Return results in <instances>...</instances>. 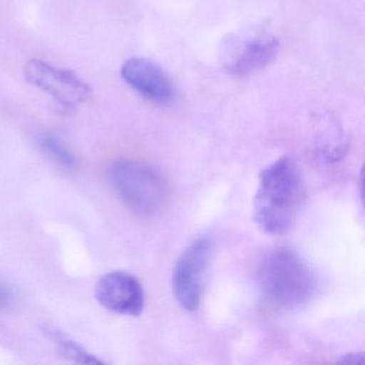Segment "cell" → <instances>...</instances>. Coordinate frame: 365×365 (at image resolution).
Here are the masks:
<instances>
[{
  "instance_id": "obj_8",
  "label": "cell",
  "mask_w": 365,
  "mask_h": 365,
  "mask_svg": "<svg viewBox=\"0 0 365 365\" xmlns=\"http://www.w3.org/2000/svg\"><path fill=\"white\" fill-rule=\"evenodd\" d=\"M279 42L273 36L260 35L245 42L228 71L236 76H247L268 66L277 56Z\"/></svg>"
},
{
  "instance_id": "obj_5",
  "label": "cell",
  "mask_w": 365,
  "mask_h": 365,
  "mask_svg": "<svg viewBox=\"0 0 365 365\" xmlns=\"http://www.w3.org/2000/svg\"><path fill=\"white\" fill-rule=\"evenodd\" d=\"M24 76L29 84L66 106H80L91 97V86L74 72L54 67L40 59L27 61Z\"/></svg>"
},
{
  "instance_id": "obj_10",
  "label": "cell",
  "mask_w": 365,
  "mask_h": 365,
  "mask_svg": "<svg viewBox=\"0 0 365 365\" xmlns=\"http://www.w3.org/2000/svg\"><path fill=\"white\" fill-rule=\"evenodd\" d=\"M42 150L61 168L72 170L76 168V159L69 147L54 135H43L40 138Z\"/></svg>"
},
{
  "instance_id": "obj_2",
  "label": "cell",
  "mask_w": 365,
  "mask_h": 365,
  "mask_svg": "<svg viewBox=\"0 0 365 365\" xmlns=\"http://www.w3.org/2000/svg\"><path fill=\"white\" fill-rule=\"evenodd\" d=\"M258 289L264 303L286 311L307 303L315 294L317 279L312 267L294 250H271L258 264Z\"/></svg>"
},
{
  "instance_id": "obj_4",
  "label": "cell",
  "mask_w": 365,
  "mask_h": 365,
  "mask_svg": "<svg viewBox=\"0 0 365 365\" xmlns=\"http://www.w3.org/2000/svg\"><path fill=\"white\" fill-rule=\"evenodd\" d=\"M211 247L210 239L202 237L181 254L175 264L173 290L179 304L187 311L194 312L200 307Z\"/></svg>"
},
{
  "instance_id": "obj_7",
  "label": "cell",
  "mask_w": 365,
  "mask_h": 365,
  "mask_svg": "<svg viewBox=\"0 0 365 365\" xmlns=\"http://www.w3.org/2000/svg\"><path fill=\"white\" fill-rule=\"evenodd\" d=\"M121 78L143 98L157 106L174 101L175 87L170 76L157 63L145 58H131L123 63Z\"/></svg>"
},
{
  "instance_id": "obj_1",
  "label": "cell",
  "mask_w": 365,
  "mask_h": 365,
  "mask_svg": "<svg viewBox=\"0 0 365 365\" xmlns=\"http://www.w3.org/2000/svg\"><path fill=\"white\" fill-rule=\"evenodd\" d=\"M304 198L300 168L292 158H279L260 173L254 200V220L262 232L281 236L296 223Z\"/></svg>"
},
{
  "instance_id": "obj_6",
  "label": "cell",
  "mask_w": 365,
  "mask_h": 365,
  "mask_svg": "<svg viewBox=\"0 0 365 365\" xmlns=\"http://www.w3.org/2000/svg\"><path fill=\"white\" fill-rule=\"evenodd\" d=\"M98 302L113 313L140 316L144 311L145 292L135 275L114 271L103 275L95 288Z\"/></svg>"
},
{
  "instance_id": "obj_3",
  "label": "cell",
  "mask_w": 365,
  "mask_h": 365,
  "mask_svg": "<svg viewBox=\"0 0 365 365\" xmlns=\"http://www.w3.org/2000/svg\"><path fill=\"white\" fill-rule=\"evenodd\" d=\"M108 179L119 200L140 215H153L168 202V181L148 164L119 160L110 165Z\"/></svg>"
},
{
  "instance_id": "obj_11",
  "label": "cell",
  "mask_w": 365,
  "mask_h": 365,
  "mask_svg": "<svg viewBox=\"0 0 365 365\" xmlns=\"http://www.w3.org/2000/svg\"><path fill=\"white\" fill-rule=\"evenodd\" d=\"M14 301V294L7 286L0 284V309L10 307Z\"/></svg>"
},
{
  "instance_id": "obj_9",
  "label": "cell",
  "mask_w": 365,
  "mask_h": 365,
  "mask_svg": "<svg viewBox=\"0 0 365 365\" xmlns=\"http://www.w3.org/2000/svg\"><path fill=\"white\" fill-rule=\"evenodd\" d=\"M46 336L54 341L61 356L82 364H102L103 361L89 354L80 344L70 339L65 333L52 326L43 327Z\"/></svg>"
}]
</instances>
